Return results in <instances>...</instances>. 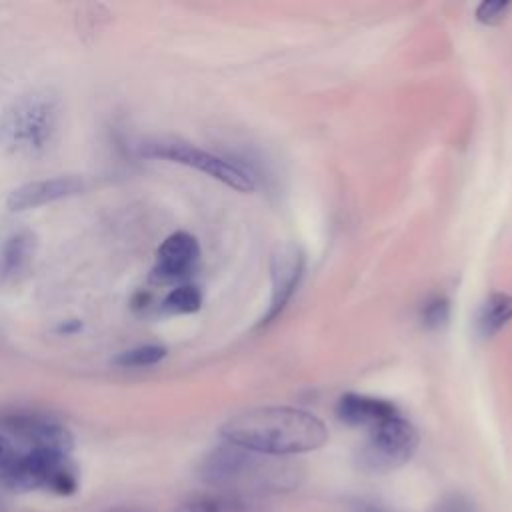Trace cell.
Listing matches in <instances>:
<instances>
[{"label": "cell", "instance_id": "obj_1", "mask_svg": "<svg viewBox=\"0 0 512 512\" xmlns=\"http://www.w3.org/2000/svg\"><path fill=\"white\" fill-rule=\"evenodd\" d=\"M228 444L266 456H290L326 444L328 430L314 414L290 406H262L230 418L220 428Z\"/></svg>", "mask_w": 512, "mask_h": 512}, {"label": "cell", "instance_id": "obj_2", "mask_svg": "<svg viewBox=\"0 0 512 512\" xmlns=\"http://www.w3.org/2000/svg\"><path fill=\"white\" fill-rule=\"evenodd\" d=\"M298 470L294 464L234 444L214 448L200 464V478L212 486H252L256 490H280L298 484Z\"/></svg>", "mask_w": 512, "mask_h": 512}, {"label": "cell", "instance_id": "obj_3", "mask_svg": "<svg viewBox=\"0 0 512 512\" xmlns=\"http://www.w3.org/2000/svg\"><path fill=\"white\" fill-rule=\"evenodd\" d=\"M58 122L60 104L52 92L22 94L0 114V148L14 156H38L54 140Z\"/></svg>", "mask_w": 512, "mask_h": 512}, {"label": "cell", "instance_id": "obj_4", "mask_svg": "<svg viewBox=\"0 0 512 512\" xmlns=\"http://www.w3.org/2000/svg\"><path fill=\"white\" fill-rule=\"evenodd\" d=\"M0 484L12 492L44 488L58 496H70L78 488V474L68 454L32 448L0 470Z\"/></svg>", "mask_w": 512, "mask_h": 512}, {"label": "cell", "instance_id": "obj_5", "mask_svg": "<svg viewBox=\"0 0 512 512\" xmlns=\"http://www.w3.org/2000/svg\"><path fill=\"white\" fill-rule=\"evenodd\" d=\"M418 448L416 428L400 414L370 428L356 464L366 474H386L404 466Z\"/></svg>", "mask_w": 512, "mask_h": 512}, {"label": "cell", "instance_id": "obj_6", "mask_svg": "<svg viewBox=\"0 0 512 512\" xmlns=\"http://www.w3.org/2000/svg\"><path fill=\"white\" fill-rule=\"evenodd\" d=\"M142 154L150 158H160L168 162H176L188 168H194L198 172L208 174L210 178L240 190V192H250L256 186L254 174L246 170L244 166L230 162L228 158H222L218 154H212L208 150H202L194 144L182 142V140H150L144 142Z\"/></svg>", "mask_w": 512, "mask_h": 512}, {"label": "cell", "instance_id": "obj_7", "mask_svg": "<svg viewBox=\"0 0 512 512\" xmlns=\"http://www.w3.org/2000/svg\"><path fill=\"white\" fill-rule=\"evenodd\" d=\"M304 274V254L298 246L294 244H280L272 252L270 260V278H272V296H270V306L268 312L264 314L262 322L274 320L292 294L296 292L300 278Z\"/></svg>", "mask_w": 512, "mask_h": 512}, {"label": "cell", "instance_id": "obj_8", "mask_svg": "<svg viewBox=\"0 0 512 512\" xmlns=\"http://www.w3.org/2000/svg\"><path fill=\"white\" fill-rule=\"evenodd\" d=\"M2 428L30 444V450H54L62 454H70L72 450L70 432L60 422L46 416L12 414L2 420Z\"/></svg>", "mask_w": 512, "mask_h": 512}, {"label": "cell", "instance_id": "obj_9", "mask_svg": "<svg viewBox=\"0 0 512 512\" xmlns=\"http://www.w3.org/2000/svg\"><path fill=\"white\" fill-rule=\"evenodd\" d=\"M200 260L198 240L188 232L170 234L156 252L154 278L160 282L184 280L192 274Z\"/></svg>", "mask_w": 512, "mask_h": 512}, {"label": "cell", "instance_id": "obj_10", "mask_svg": "<svg viewBox=\"0 0 512 512\" xmlns=\"http://www.w3.org/2000/svg\"><path fill=\"white\" fill-rule=\"evenodd\" d=\"M82 180L76 176H56V178H44V180H34L26 182L18 188H14L8 198L6 206L12 212L28 210V208H38L68 196H74L82 190Z\"/></svg>", "mask_w": 512, "mask_h": 512}, {"label": "cell", "instance_id": "obj_11", "mask_svg": "<svg viewBox=\"0 0 512 512\" xmlns=\"http://www.w3.org/2000/svg\"><path fill=\"white\" fill-rule=\"evenodd\" d=\"M336 414L348 426H368V428H372V426H376V424H380V422H384V420H388V418H392L400 412L388 400L348 392V394L340 396V400L336 404Z\"/></svg>", "mask_w": 512, "mask_h": 512}, {"label": "cell", "instance_id": "obj_12", "mask_svg": "<svg viewBox=\"0 0 512 512\" xmlns=\"http://www.w3.org/2000/svg\"><path fill=\"white\" fill-rule=\"evenodd\" d=\"M34 256V236L30 232H12L0 246V280H16L22 276Z\"/></svg>", "mask_w": 512, "mask_h": 512}, {"label": "cell", "instance_id": "obj_13", "mask_svg": "<svg viewBox=\"0 0 512 512\" xmlns=\"http://www.w3.org/2000/svg\"><path fill=\"white\" fill-rule=\"evenodd\" d=\"M512 320V296L504 292L490 294L476 318V330L480 336L490 338L500 332Z\"/></svg>", "mask_w": 512, "mask_h": 512}, {"label": "cell", "instance_id": "obj_14", "mask_svg": "<svg viewBox=\"0 0 512 512\" xmlns=\"http://www.w3.org/2000/svg\"><path fill=\"white\" fill-rule=\"evenodd\" d=\"M200 306H202V292L194 284H180L172 288L160 304L164 314H192L200 310Z\"/></svg>", "mask_w": 512, "mask_h": 512}, {"label": "cell", "instance_id": "obj_15", "mask_svg": "<svg viewBox=\"0 0 512 512\" xmlns=\"http://www.w3.org/2000/svg\"><path fill=\"white\" fill-rule=\"evenodd\" d=\"M166 356V348L158 344H146L138 348H130L120 352L114 358V364L122 368H142V366H154Z\"/></svg>", "mask_w": 512, "mask_h": 512}, {"label": "cell", "instance_id": "obj_16", "mask_svg": "<svg viewBox=\"0 0 512 512\" xmlns=\"http://www.w3.org/2000/svg\"><path fill=\"white\" fill-rule=\"evenodd\" d=\"M240 502L220 496H198L182 502L176 512H238Z\"/></svg>", "mask_w": 512, "mask_h": 512}, {"label": "cell", "instance_id": "obj_17", "mask_svg": "<svg viewBox=\"0 0 512 512\" xmlns=\"http://www.w3.org/2000/svg\"><path fill=\"white\" fill-rule=\"evenodd\" d=\"M512 10V2L508 0H486L476 8V20L486 26L502 24Z\"/></svg>", "mask_w": 512, "mask_h": 512}, {"label": "cell", "instance_id": "obj_18", "mask_svg": "<svg viewBox=\"0 0 512 512\" xmlns=\"http://www.w3.org/2000/svg\"><path fill=\"white\" fill-rule=\"evenodd\" d=\"M448 320V300L442 296L430 298L422 306V322L428 328H438Z\"/></svg>", "mask_w": 512, "mask_h": 512}, {"label": "cell", "instance_id": "obj_19", "mask_svg": "<svg viewBox=\"0 0 512 512\" xmlns=\"http://www.w3.org/2000/svg\"><path fill=\"white\" fill-rule=\"evenodd\" d=\"M436 512H474V508L470 506L468 500L460 496H450L438 504Z\"/></svg>", "mask_w": 512, "mask_h": 512}, {"label": "cell", "instance_id": "obj_20", "mask_svg": "<svg viewBox=\"0 0 512 512\" xmlns=\"http://www.w3.org/2000/svg\"><path fill=\"white\" fill-rule=\"evenodd\" d=\"M16 456H18V452L14 450V446L10 444V440H6V438L0 434V470H4Z\"/></svg>", "mask_w": 512, "mask_h": 512}, {"label": "cell", "instance_id": "obj_21", "mask_svg": "<svg viewBox=\"0 0 512 512\" xmlns=\"http://www.w3.org/2000/svg\"><path fill=\"white\" fill-rule=\"evenodd\" d=\"M76 330H80V324L78 322H70V324H62L60 326V332H64V334H70V332H76Z\"/></svg>", "mask_w": 512, "mask_h": 512}, {"label": "cell", "instance_id": "obj_22", "mask_svg": "<svg viewBox=\"0 0 512 512\" xmlns=\"http://www.w3.org/2000/svg\"><path fill=\"white\" fill-rule=\"evenodd\" d=\"M362 512H384V510H380L376 506H362Z\"/></svg>", "mask_w": 512, "mask_h": 512}]
</instances>
